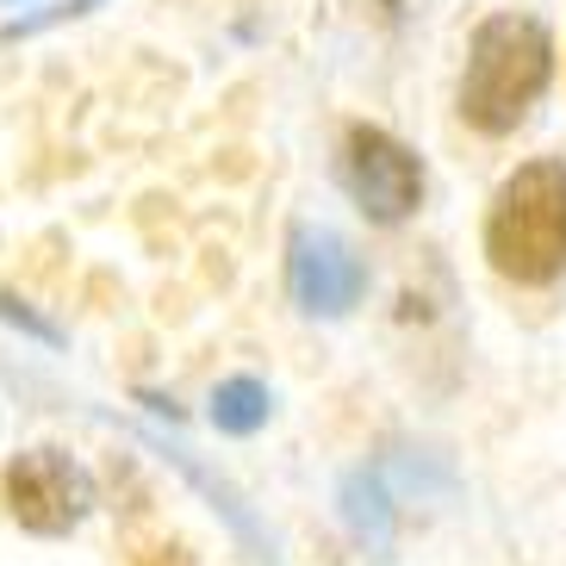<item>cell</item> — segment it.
Returning <instances> with one entry per match:
<instances>
[{
	"label": "cell",
	"instance_id": "obj_1",
	"mask_svg": "<svg viewBox=\"0 0 566 566\" xmlns=\"http://www.w3.org/2000/svg\"><path fill=\"white\" fill-rule=\"evenodd\" d=\"M554 82V38L535 13H492L467 44L461 118L480 137H511Z\"/></svg>",
	"mask_w": 566,
	"mask_h": 566
},
{
	"label": "cell",
	"instance_id": "obj_5",
	"mask_svg": "<svg viewBox=\"0 0 566 566\" xmlns=\"http://www.w3.org/2000/svg\"><path fill=\"white\" fill-rule=\"evenodd\" d=\"M286 286L305 317H343L367 293V262L324 224H293L286 237Z\"/></svg>",
	"mask_w": 566,
	"mask_h": 566
},
{
	"label": "cell",
	"instance_id": "obj_3",
	"mask_svg": "<svg viewBox=\"0 0 566 566\" xmlns=\"http://www.w3.org/2000/svg\"><path fill=\"white\" fill-rule=\"evenodd\" d=\"M336 181L374 224H399L423 206V163L380 125H349L336 144Z\"/></svg>",
	"mask_w": 566,
	"mask_h": 566
},
{
	"label": "cell",
	"instance_id": "obj_7",
	"mask_svg": "<svg viewBox=\"0 0 566 566\" xmlns=\"http://www.w3.org/2000/svg\"><path fill=\"white\" fill-rule=\"evenodd\" d=\"M274 411V392H268L255 374H231V380L212 386V423L224 436H255Z\"/></svg>",
	"mask_w": 566,
	"mask_h": 566
},
{
	"label": "cell",
	"instance_id": "obj_2",
	"mask_svg": "<svg viewBox=\"0 0 566 566\" xmlns=\"http://www.w3.org/2000/svg\"><path fill=\"white\" fill-rule=\"evenodd\" d=\"M485 262L516 286H548L566 274V163H523L492 193Z\"/></svg>",
	"mask_w": 566,
	"mask_h": 566
},
{
	"label": "cell",
	"instance_id": "obj_8",
	"mask_svg": "<svg viewBox=\"0 0 566 566\" xmlns=\"http://www.w3.org/2000/svg\"><path fill=\"white\" fill-rule=\"evenodd\" d=\"M343 499H349L343 511H349V523H355V530H361V535H374V542H386V499L374 492V485H367V473H355Z\"/></svg>",
	"mask_w": 566,
	"mask_h": 566
},
{
	"label": "cell",
	"instance_id": "obj_9",
	"mask_svg": "<svg viewBox=\"0 0 566 566\" xmlns=\"http://www.w3.org/2000/svg\"><path fill=\"white\" fill-rule=\"evenodd\" d=\"M87 7H101V0H63V7H44V13L7 19V25H0V44H13V38H32V32H44V25H63V19H82Z\"/></svg>",
	"mask_w": 566,
	"mask_h": 566
},
{
	"label": "cell",
	"instance_id": "obj_6",
	"mask_svg": "<svg viewBox=\"0 0 566 566\" xmlns=\"http://www.w3.org/2000/svg\"><path fill=\"white\" fill-rule=\"evenodd\" d=\"M163 461L175 467V473H181V480L193 485V492H200V499L212 504L218 516H224V530H231L237 542H243V554H250V560H262V566H281V554H274V535L262 530V516L250 511V499H243V492H237V485L224 480V473H212V467H206L200 454H187V449H168V442H163Z\"/></svg>",
	"mask_w": 566,
	"mask_h": 566
},
{
	"label": "cell",
	"instance_id": "obj_10",
	"mask_svg": "<svg viewBox=\"0 0 566 566\" xmlns=\"http://www.w3.org/2000/svg\"><path fill=\"white\" fill-rule=\"evenodd\" d=\"M0 317H7V324H19V331H25V336H38V343H51V349H56V343H63V331H56L51 317L25 312V305H19V300H7V293H0Z\"/></svg>",
	"mask_w": 566,
	"mask_h": 566
},
{
	"label": "cell",
	"instance_id": "obj_4",
	"mask_svg": "<svg viewBox=\"0 0 566 566\" xmlns=\"http://www.w3.org/2000/svg\"><path fill=\"white\" fill-rule=\"evenodd\" d=\"M0 499H7V516H13L19 530L32 535H69L94 511V473H87L75 454L63 449H25L7 461L0 473Z\"/></svg>",
	"mask_w": 566,
	"mask_h": 566
}]
</instances>
